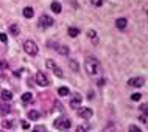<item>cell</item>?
I'll return each instance as SVG.
<instances>
[{"label":"cell","instance_id":"cell-1","mask_svg":"<svg viewBox=\"0 0 148 132\" xmlns=\"http://www.w3.org/2000/svg\"><path fill=\"white\" fill-rule=\"evenodd\" d=\"M84 67H86L87 75H90V76H98V75H100V71H101L100 62H98L95 58H92V56H87V58H86Z\"/></svg>","mask_w":148,"mask_h":132},{"label":"cell","instance_id":"cell-2","mask_svg":"<svg viewBox=\"0 0 148 132\" xmlns=\"http://www.w3.org/2000/svg\"><path fill=\"white\" fill-rule=\"evenodd\" d=\"M53 126L56 127V129H59V131H69L70 126H72V121L67 117H59V118L55 120Z\"/></svg>","mask_w":148,"mask_h":132},{"label":"cell","instance_id":"cell-3","mask_svg":"<svg viewBox=\"0 0 148 132\" xmlns=\"http://www.w3.org/2000/svg\"><path fill=\"white\" fill-rule=\"evenodd\" d=\"M23 50H25L27 54H30V56L38 54V45H36V42H33V41H25L23 42Z\"/></svg>","mask_w":148,"mask_h":132},{"label":"cell","instance_id":"cell-4","mask_svg":"<svg viewBox=\"0 0 148 132\" xmlns=\"http://www.w3.org/2000/svg\"><path fill=\"white\" fill-rule=\"evenodd\" d=\"M51 25H55V20L50 17V16L42 14L41 17H39V27H41V28H49Z\"/></svg>","mask_w":148,"mask_h":132},{"label":"cell","instance_id":"cell-5","mask_svg":"<svg viewBox=\"0 0 148 132\" xmlns=\"http://www.w3.org/2000/svg\"><path fill=\"white\" fill-rule=\"evenodd\" d=\"M143 84H145V78H143V76H137V78L128 79V86H131V87H142Z\"/></svg>","mask_w":148,"mask_h":132},{"label":"cell","instance_id":"cell-6","mask_svg":"<svg viewBox=\"0 0 148 132\" xmlns=\"http://www.w3.org/2000/svg\"><path fill=\"white\" fill-rule=\"evenodd\" d=\"M36 82L41 87H45V86H49V78L45 76V73L39 71V73H36Z\"/></svg>","mask_w":148,"mask_h":132},{"label":"cell","instance_id":"cell-7","mask_svg":"<svg viewBox=\"0 0 148 132\" xmlns=\"http://www.w3.org/2000/svg\"><path fill=\"white\" fill-rule=\"evenodd\" d=\"M92 115H94V112H92V109H89V107H79L78 109V117H81V118L89 120Z\"/></svg>","mask_w":148,"mask_h":132},{"label":"cell","instance_id":"cell-8","mask_svg":"<svg viewBox=\"0 0 148 132\" xmlns=\"http://www.w3.org/2000/svg\"><path fill=\"white\" fill-rule=\"evenodd\" d=\"M81 103H83V98H81V95H79V93H75L73 98L70 99V106L72 107H79V106H81Z\"/></svg>","mask_w":148,"mask_h":132},{"label":"cell","instance_id":"cell-9","mask_svg":"<svg viewBox=\"0 0 148 132\" xmlns=\"http://www.w3.org/2000/svg\"><path fill=\"white\" fill-rule=\"evenodd\" d=\"M126 25H128V20H126V19H123V17H120V19H117V20H115V27H117L119 30L126 28Z\"/></svg>","mask_w":148,"mask_h":132},{"label":"cell","instance_id":"cell-10","mask_svg":"<svg viewBox=\"0 0 148 132\" xmlns=\"http://www.w3.org/2000/svg\"><path fill=\"white\" fill-rule=\"evenodd\" d=\"M0 110H2V114H10V110H11V106L10 104H6L3 99H0Z\"/></svg>","mask_w":148,"mask_h":132},{"label":"cell","instance_id":"cell-11","mask_svg":"<svg viewBox=\"0 0 148 132\" xmlns=\"http://www.w3.org/2000/svg\"><path fill=\"white\" fill-rule=\"evenodd\" d=\"M31 101H33V95H31L30 92H27V93L22 95V103L23 104H30Z\"/></svg>","mask_w":148,"mask_h":132},{"label":"cell","instance_id":"cell-12","mask_svg":"<svg viewBox=\"0 0 148 132\" xmlns=\"http://www.w3.org/2000/svg\"><path fill=\"white\" fill-rule=\"evenodd\" d=\"M33 16H34V11H33V8H30V6L23 8V17H27V19H31Z\"/></svg>","mask_w":148,"mask_h":132},{"label":"cell","instance_id":"cell-13","mask_svg":"<svg viewBox=\"0 0 148 132\" xmlns=\"http://www.w3.org/2000/svg\"><path fill=\"white\" fill-rule=\"evenodd\" d=\"M87 36H89V39H90L92 44H97V42H98V39H97V31L89 30V31H87Z\"/></svg>","mask_w":148,"mask_h":132},{"label":"cell","instance_id":"cell-14","mask_svg":"<svg viewBox=\"0 0 148 132\" xmlns=\"http://www.w3.org/2000/svg\"><path fill=\"white\" fill-rule=\"evenodd\" d=\"M10 33L13 34V36H19V33H21V28H19V25H16V23L10 25Z\"/></svg>","mask_w":148,"mask_h":132},{"label":"cell","instance_id":"cell-15","mask_svg":"<svg viewBox=\"0 0 148 132\" xmlns=\"http://www.w3.org/2000/svg\"><path fill=\"white\" fill-rule=\"evenodd\" d=\"M51 11H53V13H61V10H62V6H61V3H59V2H53V3H51Z\"/></svg>","mask_w":148,"mask_h":132},{"label":"cell","instance_id":"cell-16","mask_svg":"<svg viewBox=\"0 0 148 132\" xmlns=\"http://www.w3.org/2000/svg\"><path fill=\"white\" fill-rule=\"evenodd\" d=\"M67 33H69L70 37H77V36L79 34V30H78L77 27H70L69 30H67Z\"/></svg>","mask_w":148,"mask_h":132},{"label":"cell","instance_id":"cell-17","mask_svg":"<svg viewBox=\"0 0 148 132\" xmlns=\"http://www.w3.org/2000/svg\"><path fill=\"white\" fill-rule=\"evenodd\" d=\"M39 117H41V114H39L38 110H30L28 112V120H39Z\"/></svg>","mask_w":148,"mask_h":132},{"label":"cell","instance_id":"cell-18","mask_svg":"<svg viewBox=\"0 0 148 132\" xmlns=\"http://www.w3.org/2000/svg\"><path fill=\"white\" fill-rule=\"evenodd\" d=\"M11 98H13V93H11L10 90H3L2 92V99L3 101H10Z\"/></svg>","mask_w":148,"mask_h":132},{"label":"cell","instance_id":"cell-19","mask_svg":"<svg viewBox=\"0 0 148 132\" xmlns=\"http://www.w3.org/2000/svg\"><path fill=\"white\" fill-rule=\"evenodd\" d=\"M58 53L67 56V54H69V48H67V47H64V45H59V47H58Z\"/></svg>","mask_w":148,"mask_h":132},{"label":"cell","instance_id":"cell-20","mask_svg":"<svg viewBox=\"0 0 148 132\" xmlns=\"http://www.w3.org/2000/svg\"><path fill=\"white\" fill-rule=\"evenodd\" d=\"M58 93L61 95V97H66V95H69V87H59V89H58Z\"/></svg>","mask_w":148,"mask_h":132},{"label":"cell","instance_id":"cell-21","mask_svg":"<svg viewBox=\"0 0 148 132\" xmlns=\"http://www.w3.org/2000/svg\"><path fill=\"white\" fill-rule=\"evenodd\" d=\"M13 126H14V121H11V120H5L3 121V127L5 129H13Z\"/></svg>","mask_w":148,"mask_h":132},{"label":"cell","instance_id":"cell-22","mask_svg":"<svg viewBox=\"0 0 148 132\" xmlns=\"http://www.w3.org/2000/svg\"><path fill=\"white\" fill-rule=\"evenodd\" d=\"M103 132H115V126L112 125V123H109V125H106V127H105Z\"/></svg>","mask_w":148,"mask_h":132},{"label":"cell","instance_id":"cell-23","mask_svg":"<svg viewBox=\"0 0 148 132\" xmlns=\"http://www.w3.org/2000/svg\"><path fill=\"white\" fill-rule=\"evenodd\" d=\"M53 71H55V75H56V76L58 78H62L64 76V73H62V70L61 69H59V67L56 65V67H55V69H53Z\"/></svg>","mask_w":148,"mask_h":132},{"label":"cell","instance_id":"cell-24","mask_svg":"<svg viewBox=\"0 0 148 132\" xmlns=\"http://www.w3.org/2000/svg\"><path fill=\"white\" fill-rule=\"evenodd\" d=\"M69 64H70V67H72V70H75V71H77V70H78V64H77V61H73V59H72V61H70Z\"/></svg>","mask_w":148,"mask_h":132},{"label":"cell","instance_id":"cell-25","mask_svg":"<svg viewBox=\"0 0 148 132\" xmlns=\"http://www.w3.org/2000/svg\"><path fill=\"white\" fill-rule=\"evenodd\" d=\"M47 67H49V69H51V70H53L55 67H56V64H55L53 61H51V59H49V61H47Z\"/></svg>","mask_w":148,"mask_h":132},{"label":"cell","instance_id":"cell-26","mask_svg":"<svg viewBox=\"0 0 148 132\" xmlns=\"http://www.w3.org/2000/svg\"><path fill=\"white\" fill-rule=\"evenodd\" d=\"M140 98H142V97H140V93H134V95H131V99H133V101H139Z\"/></svg>","mask_w":148,"mask_h":132},{"label":"cell","instance_id":"cell-27","mask_svg":"<svg viewBox=\"0 0 148 132\" xmlns=\"http://www.w3.org/2000/svg\"><path fill=\"white\" fill-rule=\"evenodd\" d=\"M21 125H22V127H23V129H28V127H30L28 121H25V120H22V121H21Z\"/></svg>","mask_w":148,"mask_h":132},{"label":"cell","instance_id":"cell-28","mask_svg":"<svg viewBox=\"0 0 148 132\" xmlns=\"http://www.w3.org/2000/svg\"><path fill=\"white\" fill-rule=\"evenodd\" d=\"M130 132H142V131H140V129H139V127H137V126H134V125H133V126H131V127H130Z\"/></svg>","mask_w":148,"mask_h":132},{"label":"cell","instance_id":"cell-29","mask_svg":"<svg viewBox=\"0 0 148 132\" xmlns=\"http://www.w3.org/2000/svg\"><path fill=\"white\" fill-rule=\"evenodd\" d=\"M92 3H94L95 6H101L103 5V0H92Z\"/></svg>","mask_w":148,"mask_h":132},{"label":"cell","instance_id":"cell-30","mask_svg":"<svg viewBox=\"0 0 148 132\" xmlns=\"http://www.w3.org/2000/svg\"><path fill=\"white\" fill-rule=\"evenodd\" d=\"M0 41H2V42H6V41H8V37H6V34H3V33H0Z\"/></svg>","mask_w":148,"mask_h":132},{"label":"cell","instance_id":"cell-31","mask_svg":"<svg viewBox=\"0 0 148 132\" xmlns=\"http://www.w3.org/2000/svg\"><path fill=\"white\" fill-rule=\"evenodd\" d=\"M8 67V62H5V61H0V69H6Z\"/></svg>","mask_w":148,"mask_h":132},{"label":"cell","instance_id":"cell-32","mask_svg":"<svg viewBox=\"0 0 148 132\" xmlns=\"http://www.w3.org/2000/svg\"><path fill=\"white\" fill-rule=\"evenodd\" d=\"M77 132H86V129H84V127H81V126H79L78 129H77Z\"/></svg>","mask_w":148,"mask_h":132},{"label":"cell","instance_id":"cell-33","mask_svg":"<svg viewBox=\"0 0 148 132\" xmlns=\"http://www.w3.org/2000/svg\"><path fill=\"white\" fill-rule=\"evenodd\" d=\"M140 110L145 112V110H147V104H142V106H140Z\"/></svg>","mask_w":148,"mask_h":132},{"label":"cell","instance_id":"cell-34","mask_svg":"<svg viewBox=\"0 0 148 132\" xmlns=\"http://www.w3.org/2000/svg\"><path fill=\"white\" fill-rule=\"evenodd\" d=\"M140 121H143V123H147V117H145V115H142V117H140Z\"/></svg>","mask_w":148,"mask_h":132},{"label":"cell","instance_id":"cell-35","mask_svg":"<svg viewBox=\"0 0 148 132\" xmlns=\"http://www.w3.org/2000/svg\"><path fill=\"white\" fill-rule=\"evenodd\" d=\"M33 132H38V131H33Z\"/></svg>","mask_w":148,"mask_h":132},{"label":"cell","instance_id":"cell-36","mask_svg":"<svg viewBox=\"0 0 148 132\" xmlns=\"http://www.w3.org/2000/svg\"><path fill=\"white\" fill-rule=\"evenodd\" d=\"M0 132H3V131H0Z\"/></svg>","mask_w":148,"mask_h":132}]
</instances>
